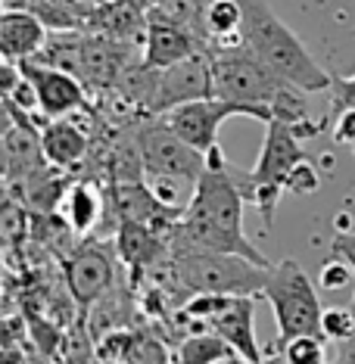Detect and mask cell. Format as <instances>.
<instances>
[{
  "label": "cell",
  "mask_w": 355,
  "mask_h": 364,
  "mask_svg": "<svg viewBox=\"0 0 355 364\" xmlns=\"http://www.w3.org/2000/svg\"><path fill=\"white\" fill-rule=\"evenodd\" d=\"M243 205L246 193L240 184V171L225 159L221 146H212L206 153V168L191 193V203L184 205V215L169 237L171 255L225 252L243 255L262 268H271V262L243 234Z\"/></svg>",
  "instance_id": "obj_1"
},
{
  "label": "cell",
  "mask_w": 355,
  "mask_h": 364,
  "mask_svg": "<svg viewBox=\"0 0 355 364\" xmlns=\"http://www.w3.org/2000/svg\"><path fill=\"white\" fill-rule=\"evenodd\" d=\"M243 10V38L246 47L268 65L275 75L290 81L305 94H321L334 87V75L321 65L309 47L290 31L280 16L268 6V0H240Z\"/></svg>",
  "instance_id": "obj_2"
},
{
  "label": "cell",
  "mask_w": 355,
  "mask_h": 364,
  "mask_svg": "<svg viewBox=\"0 0 355 364\" xmlns=\"http://www.w3.org/2000/svg\"><path fill=\"white\" fill-rule=\"evenodd\" d=\"M262 299L275 311V324H277L275 346L277 349L300 336H324L321 333L324 309H321L318 289L312 284V277L305 274L293 259L271 264L268 284L262 289Z\"/></svg>",
  "instance_id": "obj_3"
},
{
  "label": "cell",
  "mask_w": 355,
  "mask_h": 364,
  "mask_svg": "<svg viewBox=\"0 0 355 364\" xmlns=\"http://www.w3.org/2000/svg\"><path fill=\"white\" fill-rule=\"evenodd\" d=\"M309 156L302 150V137L296 134L290 125L284 122H268L265 125V140H262L259 159H255L253 171H240V184L243 193L255 209H259L265 230L275 225V209L280 203V196L287 193L284 181L300 162H305Z\"/></svg>",
  "instance_id": "obj_4"
},
{
  "label": "cell",
  "mask_w": 355,
  "mask_h": 364,
  "mask_svg": "<svg viewBox=\"0 0 355 364\" xmlns=\"http://www.w3.org/2000/svg\"><path fill=\"white\" fill-rule=\"evenodd\" d=\"M175 262L178 287L191 296H262L268 284V271L243 255L225 252H181L171 255Z\"/></svg>",
  "instance_id": "obj_5"
},
{
  "label": "cell",
  "mask_w": 355,
  "mask_h": 364,
  "mask_svg": "<svg viewBox=\"0 0 355 364\" xmlns=\"http://www.w3.org/2000/svg\"><path fill=\"white\" fill-rule=\"evenodd\" d=\"M212 72H216V97L228 103L255 106V109H268L293 85L268 69L265 63L255 56L250 47H228V50H209Z\"/></svg>",
  "instance_id": "obj_6"
},
{
  "label": "cell",
  "mask_w": 355,
  "mask_h": 364,
  "mask_svg": "<svg viewBox=\"0 0 355 364\" xmlns=\"http://www.w3.org/2000/svg\"><path fill=\"white\" fill-rule=\"evenodd\" d=\"M137 137H140L147 175L196 187V181H200L206 168V156L200 150H194L184 137H178L175 131L165 125L162 115H150V119L140 122Z\"/></svg>",
  "instance_id": "obj_7"
},
{
  "label": "cell",
  "mask_w": 355,
  "mask_h": 364,
  "mask_svg": "<svg viewBox=\"0 0 355 364\" xmlns=\"http://www.w3.org/2000/svg\"><path fill=\"white\" fill-rule=\"evenodd\" d=\"M234 115H246V119H255V122H262V125L271 122L268 109L228 103V100H221V97H206V100L184 103V106H178V109L165 112L162 119L178 137H184L194 150H200L206 156L212 146H218V128L225 125L228 119H234Z\"/></svg>",
  "instance_id": "obj_8"
},
{
  "label": "cell",
  "mask_w": 355,
  "mask_h": 364,
  "mask_svg": "<svg viewBox=\"0 0 355 364\" xmlns=\"http://www.w3.org/2000/svg\"><path fill=\"white\" fill-rule=\"evenodd\" d=\"M115 243H100L94 237H85L78 243V250L63 262L65 274V289L81 309H90L94 302H100L103 296H110L115 289Z\"/></svg>",
  "instance_id": "obj_9"
},
{
  "label": "cell",
  "mask_w": 355,
  "mask_h": 364,
  "mask_svg": "<svg viewBox=\"0 0 355 364\" xmlns=\"http://www.w3.org/2000/svg\"><path fill=\"white\" fill-rule=\"evenodd\" d=\"M206 97H216V72H212L209 50H200L181 60L178 65H171V69H162L153 115H165L184 103L206 100Z\"/></svg>",
  "instance_id": "obj_10"
},
{
  "label": "cell",
  "mask_w": 355,
  "mask_h": 364,
  "mask_svg": "<svg viewBox=\"0 0 355 364\" xmlns=\"http://www.w3.org/2000/svg\"><path fill=\"white\" fill-rule=\"evenodd\" d=\"M22 75L31 81L38 94V112L44 119H69L81 109H88V87L85 81L69 75V72L60 69H47L41 63H19Z\"/></svg>",
  "instance_id": "obj_11"
},
{
  "label": "cell",
  "mask_w": 355,
  "mask_h": 364,
  "mask_svg": "<svg viewBox=\"0 0 355 364\" xmlns=\"http://www.w3.org/2000/svg\"><path fill=\"white\" fill-rule=\"evenodd\" d=\"M90 115H94V106L69 115V119H47L41 125V144H44L47 162L63 171H75L78 165L88 162L90 146H94V134L85 125Z\"/></svg>",
  "instance_id": "obj_12"
},
{
  "label": "cell",
  "mask_w": 355,
  "mask_h": 364,
  "mask_svg": "<svg viewBox=\"0 0 355 364\" xmlns=\"http://www.w3.org/2000/svg\"><path fill=\"white\" fill-rule=\"evenodd\" d=\"M144 60V50L131 44H122L106 35H85V65H81V81L94 94H110L115 81L131 63Z\"/></svg>",
  "instance_id": "obj_13"
},
{
  "label": "cell",
  "mask_w": 355,
  "mask_h": 364,
  "mask_svg": "<svg viewBox=\"0 0 355 364\" xmlns=\"http://www.w3.org/2000/svg\"><path fill=\"white\" fill-rule=\"evenodd\" d=\"M209 330L218 333L234 349L237 358L262 361L259 343H255V302L253 296H225L209 321Z\"/></svg>",
  "instance_id": "obj_14"
},
{
  "label": "cell",
  "mask_w": 355,
  "mask_h": 364,
  "mask_svg": "<svg viewBox=\"0 0 355 364\" xmlns=\"http://www.w3.org/2000/svg\"><path fill=\"white\" fill-rule=\"evenodd\" d=\"M147 31H150V13L144 0H103L97 4L88 35H106L144 50Z\"/></svg>",
  "instance_id": "obj_15"
},
{
  "label": "cell",
  "mask_w": 355,
  "mask_h": 364,
  "mask_svg": "<svg viewBox=\"0 0 355 364\" xmlns=\"http://www.w3.org/2000/svg\"><path fill=\"white\" fill-rule=\"evenodd\" d=\"M47 26L31 10H4L0 13V56L4 63H28L41 53L47 41Z\"/></svg>",
  "instance_id": "obj_16"
},
{
  "label": "cell",
  "mask_w": 355,
  "mask_h": 364,
  "mask_svg": "<svg viewBox=\"0 0 355 364\" xmlns=\"http://www.w3.org/2000/svg\"><path fill=\"white\" fill-rule=\"evenodd\" d=\"M200 41L206 50H228L246 44L240 0H206L200 10Z\"/></svg>",
  "instance_id": "obj_17"
},
{
  "label": "cell",
  "mask_w": 355,
  "mask_h": 364,
  "mask_svg": "<svg viewBox=\"0 0 355 364\" xmlns=\"http://www.w3.org/2000/svg\"><path fill=\"white\" fill-rule=\"evenodd\" d=\"M200 50H206V47L194 31L178 28V26H153L150 22V31H147V41H144V63L162 72Z\"/></svg>",
  "instance_id": "obj_18"
},
{
  "label": "cell",
  "mask_w": 355,
  "mask_h": 364,
  "mask_svg": "<svg viewBox=\"0 0 355 364\" xmlns=\"http://www.w3.org/2000/svg\"><path fill=\"white\" fill-rule=\"evenodd\" d=\"M63 215L75 228L78 237H88L106 215V190L97 181H88V178L75 181L63 200Z\"/></svg>",
  "instance_id": "obj_19"
},
{
  "label": "cell",
  "mask_w": 355,
  "mask_h": 364,
  "mask_svg": "<svg viewBox=\"0 0 355 364\" xmlns=\"http://www.w3.org/2000/svg\"><path fill=\"white\" fill-rule=\"evenodd\" d=\"M85 35L88 31H51L41 47V53L28 63H41L47 69H60L69 75L81 78V65H85Z\"/></svg>",
  "instance_id": "obj_20"
},
{
  "label": "cell",
  "mask_w": 355,
  "mask_h": 364,
  "mask_svg": "<svg viewBox=\"0 0 355 364\" xmlns=\"http://www.w3.org/2000/svg\"><path fill=\"white\" fill-rule=\"evenodd\" d=\"M234 358V349L218 333H187L175 346V364H221Z\"/></svg>",
  "instance_id": "obj_21"
},
{
  "label": "cell",
  "mask_w": 355,
  "mask_h": 364,
  "mask_svg": "<svg viewBox=\"0 0 355 364\" xmlns=\"http://www.w3.org/2000/svg\"><path fill=\"white\" fill-rule=\"evenodd\" d=\"M0 237H4L6 252L26 250V243L31 240V212L22 203H16L6 196L4 209H0Z\"/></svg>",
  "instance_id": "obj_22"
},
{
  "label": "cell",
  "mask_w": 355,
  "mask_h": 364,
  "mask_svg": "<svg viewBox=\"0 0 355 364\" xmlns=\"http://www.w3.org/2000/svg\"><path fill=\"white\" fill-rule=\"evenodd\" d=\"M280 358L284 364H330L327 358V339L324 336H300L280 346Z\"/></svg>",
  "instance_id": "obj_23"
},
{
  "label": "cell",
  "mask_w": 355,
  "mask_h": 364,
  "mask_svg": "<svg viewBox=\"0 0 355 364\" xmlns=\"http://www.w3.org/2000/svg\"><path fill=\"white\" fill-rule=\"evenodd\" d=\"M321 333L327 343H349L355 336V305H334L324 309V321H321Z\"/></svg>",
  "instance_id": "obj_24"
},
{
  "label": "cell",
  "mask_w": 355,
  "mask_h": 364,
  "mask_svg": "<svg viewBox=\"0 0 355 364\" xmlns=\"http://www.w3.org/2000/svg\"><path fill=\"white\" fill-rule=\"evenodd\" d=\"M321 187V171L312 165V159H305L300 162L296 168L287 175L284 181V190L287 193H300V196H309V193H315V190Z\"/></svg>",
  "instance_id": "obj_25"
},
{
  "label": "cell",
  "mask_w": 355,
  "mask_h": 364,
  "mask_svg": "<svg viewBox=\"0 0 355 364\" xmlns=\"http://www.w3.org/2000/svg\"><path fill=\"white\" fill-rule=\"evenodd\" d=\"M352 280H355V271L343 259H337V255H330V259L321 264V287L324 289H346Z\"/></svg>",
  "instance_id": "obj_26"
},
{
  "label": "cell",
  "mask_w": 355,
  "mask_h": 364,
  "mask_svg": "<svg viewBox=\"0 0 355 364\" xmlns=\"http://www.w3.org/2000/svg\"><path fill=\"white\" fill-rule=\"evenodd\" d=\"M334 140L343 146H355V109H346L334 119Z\"/></svg>",
  "instance_id": "obj_27"
},
{
  "label": "cell",
  "mask_w": 355,
  "mask_h": 364,
  "mask_svg": "<svg viewBox=\"0 0 355 364\" xmlns=\"http://www.w3.org/2000/svg\"><path fill=\"white\" fill-rule=\"evenodd\" d=\"M330 255H337V259H343L349 268L355 271V234H337L334 243H330Z\"/></svg>",
  "instance_id": "obj_28"
},
{
  "label": "cell",
  "mask_w": 355,
  "mask_h": 364,
  "mask_svg": "<svg viewBox=\"0 0 355 364\" xmlns=\"http://www.w3.org/2000/svg\"><path fill=\"white\" fill-rule=\"evenodd\" d=\"M330 364H355V336L349 343H340V352L337 358H330Z\"/></svg>",
  "instance_id": "obj_29"
},
{
  "label": "cell",
  "mask_w": 355,
  "mask_h": 364,
  "mask_svg": "<svg viewBox=\"0 0 355 364\" xmlns=\"http://www.w3.org/2000/svg\"><path fill=\"white\" fill-rule=\"evenodd\" d=\"M225 364H284V358H280V352L275 349V355H271V358H262V361H246V358H231V361H225Z\"/></svg>",
  "instance_id": "obj_30"
},
{
  "label": "cell",
  "mask_w": 355,
  "mask_h": 364,
  "mask_svg": "<svg viewBox=\"0 0 355 364\" xmlns=\"http://www.w3.org/2000/svg\"><path fill=\"white\" fill-rule=\"evenodd\" d=\"M31 0H4V10H26Z\"/></svg>",
  "instance_id": "obj_31"
},
{
  "label": "cell",
  "mask_w": 355,
  "mask_h": 364,
  "mask_svg": "<svg viewBox=\"0 0 355 364\" xmlns=\"http://www.w3.org/2000/svg\"><path fill=\"white\" fill-rule=\"evenodd\" d=\"M144 4H147V6H153V4H159V0H144Z\"/></svg>",
  "instance_id": "obj_32"
},
{
  "label": "cell",
  "mask_w": 355,
  "mask_h": 364,
  "mask_svg": "<svg viewBox=\"0 0 355 364\" xmlns=\"http://www.w3.org/2000/svg\"><path fill=\"white\" fill-rule=\"evenodd\" d=\"M88 4H103V0H88Z\"/></svg>",
  "instance_id": "obj_33"
},
{
  "label": "cell",
  "mask_w": 355,
  "mask_h": 364,
  "mask_svg": "<svg viewBox=\"0 0 355 364\" xmlns=\"http://www.w3.org/2000/svg\"><path fill=\"white\" fill-rule=\"evenodd\" d=\"M41 364H56V361H41Z\"/></svg>",
  "instance_id": "obj_34"
},
{
  "label": "cell",
  "mask_w": 355,
  "mask_h": 364,
  "mask_svg": "<svg viewBox=\"0 0 355 364\" xmlns=\"http://www.w3.org/2000/svg\"><path fill=\"white\" fill-rule=\"evenodd\" d=\"M200 4H206V0H200Z\"/></svg>",
  "instance_id": "obj_35"
}]
</instances>
